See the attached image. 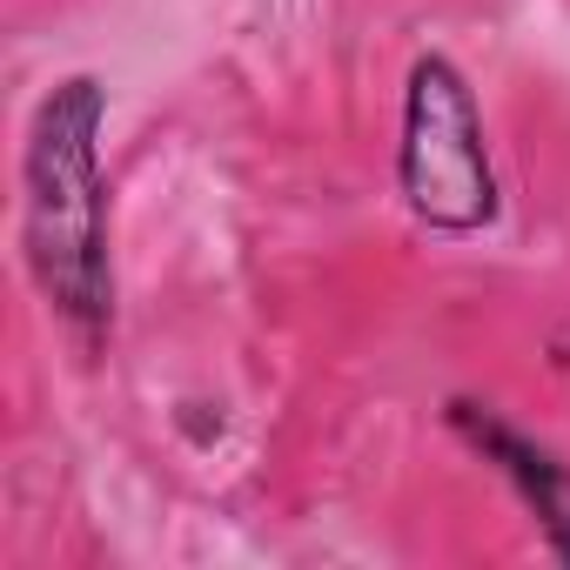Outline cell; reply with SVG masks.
Here are the masks:
<instances>
[{
    "mask_svg": "<svg viewBox=\"0 0 570 570\" xmlns=\"http://www.w3.org/2000/svg\"><path fill=\"white\" fill-rule=\"evenodd\" d=\"M108 88L95 75H61L21 141V248L48 316L101 356L115 336V248H108V181H101Z\"/></svg>",
    "mask_w": 570,
    "mask_h": 570,
    "instance_id": "cell-1",
    "label": "cell"
},
{
    "mask_svg": "<svg viewBox=\"0 0 570 570\" xmlns=\"http://www.w3.org/2000/svg\"><path fill=\"white\" fill-rule=\"evenodd\" d=\"M396 188L430 235H476L503 208L483 108L470 95V75L450 55L410 61L403 128H396Z\"/></svg>",
    "mask_w": 570,
    "mask_h": 570,
    "instance_id": "cell-2",
    "label": "cell"
},
{
    "mask_svg": "<svg viewBox=\"0 0 570 570\" xmlns=\"http://www.w3.org/2000/svg\"><path fill=\"white\" fill-rule=\"evenodd\" d=\"M443 423L517 490V503L537 517L550 557L570 563V463H563L550 443H537L530 430H517L503 410L476 403V396H450V403H443Z\"/></svg>",
    "mask_w": 570,
    "mask_h": 570,
    "instance_id": "cell-3",
    "label": "cell"
}]
</instances>
